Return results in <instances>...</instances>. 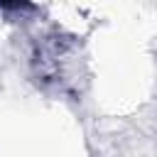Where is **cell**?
Listing matches in <instances>:
<instances>
[]
</instances>
